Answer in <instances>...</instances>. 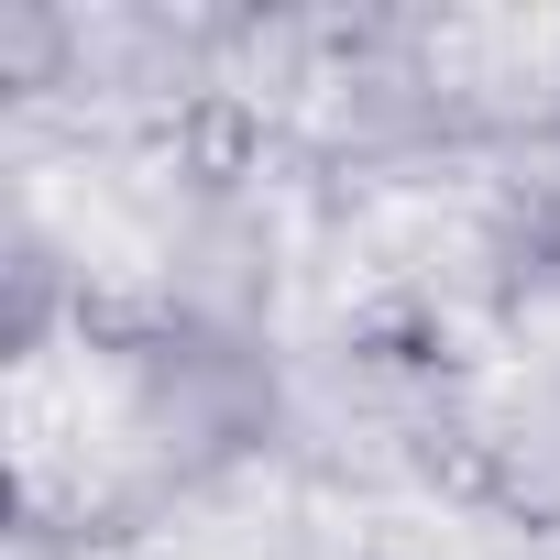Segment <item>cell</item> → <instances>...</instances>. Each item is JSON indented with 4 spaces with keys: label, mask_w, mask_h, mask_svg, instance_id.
<instances>
[]
</instances>
